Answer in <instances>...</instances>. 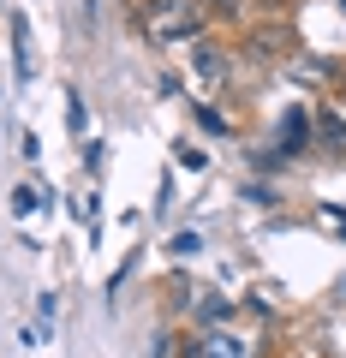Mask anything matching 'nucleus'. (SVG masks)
I'll list each match as a JSON object with an SVG mask.
<instances>
[{
  "mask_svg": "<svg viewBox=\"0 0 346 358\" xmlns=\"http://www.w3.org/2000/svg\"><path fill=\"white\" fill-rule=\"evenodd\" d=\"M143 36L150 42H197V36H209V18L197 0H143Z\"/></svg>",
  "mask_w": 346,
  "mask_h": 358,
  "instance_id": "obj_1",
  "label": "nucleus"
},
{
  "mask_svg": "<svg viewBox=\"0 0 346 358\" xmlns=\"http://www.w3.org/2000/svg\"><path fill=\"white\" fill-rule=\"evenodd\" d=\"M192 72L203 78V84H227V54H221L215 36H197L192 42Z\"/></svg>",
  "mask_w": 346,
  "mask_h": 358,
  "instance_id": "obj_2",
  "label": "nucleus"
},
{
  "mask_svg": "<svg viewBox=\"0 0 346 358\" xmlns=\"http://www.w3.org/2000/svg\"><path fill=\"white\" fill-rule=\"evenodd\" d=\"M310 126H317V120H310L305 108H287V114H281V155L305 150V143H310Z\"/></svg>",
  "mask_w": 346,
  "mask_h": 358,
  "instance_id": "obj_3",
  "label": "nucleus"
},
{
  "mask_svg": "<svg viewBox=\"0 0 346 358\" xmlns=\"http://www.w3.org/2000/svg\"><path fill=\"white\" fill-rule=\"evenodd\" d=\"M13 54H18V84L36 78V48H30V18L13 13Z\"/></svg>",
  "mask_w": 346,
  "mask_h": 358,
  "instance_id": "obj_4",
  "label": "nucleus"
},
{
  "mask_svg": "<svg viewBox=\"0 0 346 358\" xmlns=\"http://www.w3.org/2000/svg\"><path fill=\"white\" fill-rule=\"evenodd\" d=\"M251 36H257V54H293L298 48L293 24H263V30H251Z\"/></svg>",
  "mask_w": 346,
  "mask_h": 358,
  "instance_id": "obj_5",
  "label": "nucleus"
},
{
  "mask_svg": "<svg viewBox=\"0 0 346 358\" xmlns=\"http://www.w3.org/2000/svg\"><path fill=\"white\" fill-rule=\"evenodd\" d=\"M203 6V18H221V24H239L245 18V0H197Z\"/></svg>",
  "mask_w": 346,
  "mask_h": 358,
  "instance_id": "obj_6",
  "label": "nucleus"
},
{
  "mask_svg": "<svg viewBox=\"0 0 346 358\" xmlns=\"http://www.w3.org/2000/svg\"><path fill=\"white\" fill-rule=\"evenodd\" d=\"M197 120H203V131H209V138H233V126L215 114V108H197Z\"/></svg>",
  "mask_w": 346,
  "mask_h": 358,
  "instance_id": "obj_7",
  "label": "nucleus"
},
{
  "mask_svg": "<svg viewBox=\"0 0 346 358\" xmlns=\"http://www.w3.org/2000/svg\"><path fill=\"white\" fill-rule=\"evenodd\" d=\"M317 126H322V138H329V143H346V120L340 114H317Z\"/></svg>",
  "mask_w": 346,
  "mask_h": 358,
  "instance_id": "obj_8",
  "label": "nucleus"
},
{
  "mask_svg": "<svg viewBox=\"0 0 346 358\" xmlns=\"http://www.w3.org/2000/svg\"><path fill=\"white\" fill-rule=\"evenodd\" d=\"M66 114H72V131L90 126V114H84V102H78V96H66Z\"/></svg>",
  "mask_w": 346,
  "mask_h": 358,
  "instance_id": "obj_9",
  "label": "nucleus"
},
{
  "mask_svg": "<svg viewBox=\"0 0 346 358\" xmlns=\"http://www.w3.org/2000/svg\"><path fill=\"white\" fill-rule=\"evenodd\" d=\"M269 6H298V0H269Z\"/></svg>",
  "mask_w": 346,
  "mask_h": 358,
  "instance_id": "obj_10",
  "label": "nucleus"
},
{
  "mask_svg": "<svg viewBox=\"0 0 346 358\" xmlns=\"http://www.w3.org/2000/svg\"><path fill=\"white\" fill-rule=\"evenodd\" d=\"M340 90H346V78H340Z\"/></svg>",
  "mask_w": 346,
  "mask_h": 358,
  "instance_id": "obj_11",
  "label": "nucleus"
},
{
  "mask_svg": "<svg viewBox=\"0 0 346 358\" xmlns=\"http://www.w3.org/2000/svg\"><path fill=\"white\" fill-rule=\"evenodd\" d=\"M340 293H346V287H340Z\"/></svg>",
  "mask_w": 346,
  "mask_h": 358,
  "instance_id": "obj_12",
  "label": "nucleus"
}]
</instances>
